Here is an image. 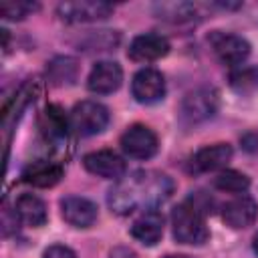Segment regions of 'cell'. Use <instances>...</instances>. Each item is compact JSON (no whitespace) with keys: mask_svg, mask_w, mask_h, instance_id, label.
<instances>
[{"mask_svg":"<svg viewBox=\"0 0 258 258\" xmlns=\"http://www.w3.org/2000/svg\"><path fill=\"white\" fill-rule=\"evenodd\" d=\"M14 210L18 214V218L24 224L32 226V228L44 226V222L48 218L44 202L38 196H34V194H22V196H18V200L14 204Z\"/></svg>","mask_w":258,"mask_h":258,"instance_id":"cell-18","label":"cell"},{"mask_svg":"<svg viewBox=\"0 0 258 258\" xmlns=\"http://www.w3.org/2000/svg\"><path fill=\"white\" fill-rule=\"evenodd\" d=\"M208 42L214 50V54L224 62V64H240L248 54H250V44L246 38L232 34V32H222V30H214L208 36Z\"/></svg>","mask_w":258,"mask_h":258,"instance_id":"cell-7","label":"cell"},{"mask_svg":"<svg viewBox=\"0 0 258 258\" xmlns=\"http://www.w3.org/2000/svg\"><path fill=\"white\" fill-rule=\"evenodd\" d=\"M60 177H62V165L46 159L30 163L22 173V179L36 187H52L54 183L60 181Z\"/></svg>","mask_w":258,"mask_h":258,"instance_id":"cell-16","label":"cell"},{"mask_svg":"<svg viewBox=\"0 0 258 258\" xmlns=\"http://www.w3.org/2000/svg\"><path fill=\"white\" fill-rule=\"evenodd\" d=\"M173 191V181L161 171H133L131 175L117 179L109 191V208L119 216L133 214L135 210H155Z\"/></svg>","mask_w":258,"mask_h":258,"instance_id":"cell-1","label":"cell"},{"mask_svg":"<svg viewBox=\"0 0 258 258\" xmlns=\"http://www.w3.org/2000/svg\"><path fill=\"white\" fill-rule=\"evenodd\" d=\"M256 216H258V204L250 196H238L228 204H224L222 208V220L234 230L248 228L250 224H254Z\"/></svg>","mask_w":258,"mask_h":258,"instance_id":"cell-13","label":"cell"},{"mask_svg":"<svg viewBox=\"0 0 258 258\" xmlns=\"http://www.w3.org/2000/svg\"><path fill=\"white\" fill-rule=\"evenodd\" d=\"M159 18L169 20V22H187L196 16V8L187 2H167V4H157L155 6Z\"/></svg>","mask_w":258,"mask_h":258,"instance_id":"cell-22","label":"cell"},{"mask_svg":"<svg viewBox=\"0 0 258 258\" xmlns=\"http://www.w3.org/2000/svg\"><path fill=\"white\" fill-rule=\"evenodd\" d=\"M230 159H232V147L228 143H216L196 151L194 157L189 159V167L196 173H204V171H214L224 167Z\"/></svg>","mask_w":258,"mask_h":258,"instance_id":"cell-14","label":"cell"},{"mask_svg":"<svg viewBox=\"0 0 258 258\" xmlns=\"http://www.w3.org/2000/svg\"><path fill=\"white\" fill-rule=\"evenodd\" d=\"M79 75V64L71 56H56L46 67V77L54 87L73 85Z\"/></svg>","mask_w":258,"mask_h":258,"instance_id":"cell-19","label":"cell"},{"mask_svg":"<svg viewBox=\"0 0 258 258\" xmlns=\"http://www.w3.org/2000/svg\"><path fill=\"white\" fill-rule=\"evenodd\" d=\"M42 258H77V254L69 248V246H62V244H52L44 250Z\"/></svg>","mask_w":258,"mask_h":258,"instance_id":"cell-25","label":"cell"},{"mask_svg":"<svg viewBox=\"0 0 258 258\" xmlns=\"http://www.w3.org/2000/svg\"><path fill=\"white\" fill-rule=\"evenodd\" d=\"M169 52V40L155 32L139 34L131 40L127 48V56L135 62H151Z\"/></svg>","mask_w":258,"mask_h":258,"instance_id":"cell-10","label":"cell"},{"mask_svg":"<svg viewBox=\"0 0 258 258\" xmlns=\"http://www.w3.org/2000/svg\"><path fill=\"white\" fill-rule=\"evenodd\" d=\"M60 214L64 222L75 228H89L97 222V206L81 196H69L60 202Z\"/></svg>","mask_w":258,"mask_h":258,"instance_id":"cell-12","label":"cell"},{"mask_svg":"<svg viewBox=\"0 0 258 258\" xmlns=\"http://www.w3.org/2000/svg\"><path fill=\"white\" fill-rule=\"evenodd\" d=\"M121 147L133 159H149L157 153L159 141H157V135L153 133V129H149L147 125L135 123V125L127 127L125 133L121 135Z\"/></svg>","mask_w":258,"mask_h":258,"instance_id":"cell-5","label":"cell"},{"mask_svg":"<svg viewBox=\"0 0 258 258\" xmlns=\"http://www.w3.org/2000/svg\"><path fill=\"white\" fill-rule=\"evenodd\" d=\"M40 131L46 137V141H52V143L67 141L69 121H67L64 111L58 105H46L40 117Z\"/></svg>","mask_w":258,"mask_h":258,"instance_id":"cell-17","label":"cell"},{"mask_svg":"<svg viewBox=\"0 0 258 258\" xmlns=\"http://www.w3.org/2000/svg\"><path fill=\"white\" fill-rule=\"evenodd\" d=\"M218 111V93L210 87H200L187 93L181 101V117L187 123H200L214 117Z\"/></svg>","mask_w":258,"mask_h":258,"instance_id":"cell-6","label":"cell"},{"mask_svg":"<svg viewBox=\"0 0 258 258\" xmlns=\"http://www.w3.org/2000/svg\"><path fill=\"white\" fill-rule=\"evenodd\" d=\"M109 258H137V254L127 246H115L109 252Z\"/></svg>","mask_w":258,"mask_h":258,"instance_id":"cell-26","label":"cell"},{"mask_svg":"<svg viewBox=\"0 0 258 258\" xmlns=\"http://www.w3.org/2000/svg\"><path fill=\"white\" fill-rule=\"evenodd\" d=\"M163 258H189V256H183V254H169V256H163Z\"/></svg>","mask_w":258,"mask_h":258,"instance_id":"cell-28","label":"cell"},{"mask_svg":"<svg viewBox=\"0 0 258 258\" xmlns=\"http://www.w3.org/2000/svg\"><path fill=\"white\" fill-rule=\"evenodd\" d=\"M56 14L64 22H95L105 20L113 14V6L101 0H77V2H60L56 6Z\"/></svg>","mask_w":258,"mask_h":258,"instance_id":"cell-4","label":"cell"},{"mask_svg":"<svg viewBox=\"0 0 258 258\" xmlns=\"http://www.w3.org/2000/svg\"><path fill=\"white\" fill-rule=\"evenodd\" d=\"M131 236L143 246H155L163 236V216L157 210L143 212L131 224Z\"/></svg>","mask_w":258,"mask_h":258,"instance_id":"cell-15","label":"cell"},{"mask_svg":"<svg viewBox=\"0 0 258 258\" xmlns=\"http://www.w3.org/2000/svg\"><path fill=\"white\" fill-rule=\"evenodd\" d=\"M119 44V32L115 30H91L87 32L85 40L81 42V48L91 52V50H109Z\"/></svg>","mask_w":258,"mask_h":258,"instance_id":"cell-21","label":"cell"},{"mask_svg":"<svg viewBox=\"0 0 258 258\" xmlns=\"http://www.w3.org/2000/svg\"><path fill=\"white\" fill-rule=\"evenodd\" d=\"M123 83V69L115 60H101L97 62L87 79V87L91 93L97 95H109L117 91Z\"/></svg>","mask_w":258,"mask_h":258,"instance_id":"cell-11","label":"cell"},{"mask_svg":"<svg viewBox=\"0 0 258 258\" xmlns=\"http://www.w3.org/2000/svg\"><path fill=\"white\" fill-rule=\"evenodd\" d=\"M36 10H38V4L28 2V0H4V2H0V14L8 20H22Z\"/></svg>","mask_w":258,"mask_h":258,"instance_id":"cell-23","label":"cell"},{"mask_svg":"<svg viewBox=\"0 0 258 258\" xmlns=\"http://www.w3.org/2000/svg\"><path fill=\"white\" fill-rule=\"evenodd\" d=\"M230 85L238 93H248L258 87V67H242L230 75Z\"/></svg>","mask_w":258,"mask_h":258,"instance_id":"cell-24","label":"cell"},{"mask_svg":"<svg viewBox=\"0 0 258 258\" xmlns=\"http://www.w3.org/2000/svg\"><path fill=\"white\" fill-rule=\"evenodd\" d=\"M131 93H133L137 103H143V105L157 103L165 95L163 75L159 71H155V69H141V71H137L133 81H131Z\"/></svg>","mask_w":258,"mask_h":258,"instance_id":"cell-8","label":"cell"},{"mask_svg":"<svg viewBox=\"0 0 258 258\" xmlns=\"http://www.w3.org/2000/svg\"><path fill=\"white\" fill-rule=\"evenodd\" d=\"M214 187L228 194H244L250 187V179L236 169H224L214 177Z\"/></svg>","mask_w":258,"mask_h":258,"instance_id":"cell-20","label":"cell"},{"mask_svg":"<svg viewBox=\"0 0 258 258\" xmlns=\"http://www.w3.org/2000/svg\"><path fill=\"white\" fill-rule=\"evenodd\" d=\"M252 248H254V252H256V256H258V234L252 238Z\"/></svg>","mask_w":258,"mask_h":258,"instance_id":"cell-27","label":"cell"},{"mask_svg":"<svg viewBox=\"0 0 258 258\" xmlns=\"http://www.w3.org/2000/svg\"><path fill=\"white\" fill-rule=\"evenodd\" d=\"M171 226H173V238L179 244L202 246L210 238V230L206 226L204 214L189 200L177 204L171 210Z\"/></svg>","mask_w":258,"mask_h":258,"instance_id":"cell-2","label":"cell"},{"mask_svg":"<svg viewBox=\"0 0 258 258\" xmlns=\"http://www.w3.org/2000/svg\"><path fill=\"white\" fill-rule=\"evenodd\" d=\"M83 165L89 173H93L97 177H105V179H121L125 169H127L123 157L117 155L111 149H101V151L87 153L83 157Z\"/></svg>","mask_w":258,"mask_h":258,"instance_id":"cell-9","label":"cell"},{"mask_svg":"<svg viewBox=\"0 0 258 258\" xmlns=\"http://www.w3.org/2000/svg\"><path fill=\"white\" fill-rule=\"evenodd\" d=\"M71 125L79 135H97L109 125V111L97 101H81L71 111Z\"/></svg>","mask_w":258,"mask_h":258,"instance_id":"cell-3","label":"cell"}]
</instances>
